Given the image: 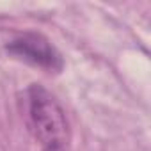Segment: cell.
<instances>
[{"instance_id":"obj_2","label":"cell","mask_w":151,"mask_h":151,"mask_svg":"<svg viewBox=\"0 0 151 151\" xmlns=\"http://www.w3.org/2000/svg\"><path fill=\"white\" fill-rule=\"evenodd\" d=\"M7 52L14 59L41 68L48 73H59L64 68L62 57L57 52V48L45 36L36 32H23L16 36L7 45Z\"/></svg>"},{"instance_id":"obj_1","label":"cell","mask_w":151,"mask_h":151,"mask_svg":"<svg viewBox=\"0 0 151 151\" xmlns=\"http://www.w3.org/2000/svg\"><path fill=\"white\" fill-rule=\"evenodd\" d=\"M29 128L43 147H68L69 124L57 98L45 87L34 84L27 89Z\"/></svg>"},{"instance_id":"obj_3","label":"cell","mask_w":151,"mask_h":151,"mask_svg":"<svg viewBox=\"0 0 151 151\" xmlns=\"http://www.w3.org/2000/svg\"><path fill=\"white\" fill-rule=\"evenodd\" d=\"M43 151H68V147H43Z\"/></svg>"}]
</instances>
